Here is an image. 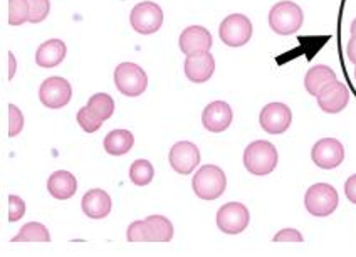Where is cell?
Listing matches in <instances>:
<instances>
[{"label":"cell","mask_w":356,"mask_h":257,"mask_svg":"<svg viewBox=\"0 0 356 257\" xmlns=\"http://www.w3.org/2000/svg\"><path fill=\"white\" fill-rule=\"evenodd\" d=\"M355 79H356V67H355Z\"/></svg>","instance_id":"obj_37"},{"label":"cell","mask_w":356,"mask_h":257,"mask_svg":"<svg viewBox=\"0 0 356 257\" xmlns=\"http://www.w3.org/2000/svg\"><path fill=\"white\" fill-rule=\"evenodd\" d=\"M115 86L121 94L128 98H136L147 91L148 76L138 64L121 63L115 69Z\"/></svg>","instance_id":"obj_5"},{"label":"cell","mask_w":356,"mask_h":257,"mask_svg":"<svg viewBox=\"0 0 356 257\" xmlns=\"http://www.w3.org/2000/svg\"><path fill=\"white\" fill-rule=\"evenodd\" d=\"M350 31H351V35H356V19L353 22H351V27H350Z\"/></svg>","instance_id":"obj_36"},{"label":"cell","mask_w":356,"mask_h":257,"mask_svg":"<svg viewBox=\"0 0 356 257\" xmlns=\"http://www.w3.org/2000/svg\"><path fill=\"white\" fill-rule=\"evenodd\" d=\"M29 22V3L27 0H9V24L22 26Z\"/></svg>","instance_id":"obj_26"},{"label":"cell","mask_w":356,"mask_h":257,"mask_svg":"<svg viewBox=\"0 0 356 257\" xmlns=\"http://www.w3.org/2000/svg\"><path fill=\"white\" fill-rule=\"evenodd\" d=\"M345 195L351 204L356 206V174L351 175L345 182Z\"/></svg>","instance_id":"obj_33"},{"label":"cell","mask_w":356,"mask_h":257,"mask_svg":"<svg viewBox=\"0 0 356 257\" xmlns=\"http://www.w3.org/2000/svg\"><path fill=\"white\" fill-rule=\"evenodd\" d=\"M76 119H78V124L83 128V131H86V133H96L104 123L103 119L98 118V116L92 113L88 106L81 108L78 111V116H76Z\"/></svg>","instance_id":"obj_27"},{"label":"cell","mask_w":356,"mask_h":257,"mask_svg":"<svg viewBox=\"0 0 356 257\" xmlns=\"http://www.w3.org/2000/svg\"><path fill=\"white\" fill-rule=\"evenodd\" d=\"M346 54H348V59H350V61L356 66V35H351V39L348 41Z\"/></svg>","instance_id":"obj_34"},{"label":"cell","mask_w":356,"mask_h":257,"mask_svg":"<svg viewBox=\"0 0 356 257\" xmlns=\"http://www.w3.org/2000/svg\"><path fill=\"white\" fill-rule=\"evenodd\" d=\"M81 208H83L84 215H88L89 219H104V217L111 214V197H109L108 192L101 190V188H91V190H88L83 195Z\"/></svg>","instance_id":"obj_17"},{"label":"cell","mask_w":356,"mask_h":257,"mask_svg":"<svg viewBox=\"0 0 356 257\" xmlns=\"http://www.w3.org/2000/svg\"><path fill=\"white\" fill-rule=\"evenodd\" d=\"M232 108L225 101H213L205 106L202 113V124L210 133H222L232 124Z\"/></svg>","instance_id":"obj_15"},{"label":"cell","mask_w":356,"mask_h":257,"mask_svg":"<svg viewBox=\"0 0 356 257\" xmlns=\"http://www.w3.org/2000/svg\"><path fill=\"white\" fill-rule=\"evenodd\" d=\"M305 14L298 3L291 0H282L273 6L269 12V27L279 35H291L302 27Z\"/></svg>","instance_id":"obj_3"},{"label":"cell","mask_w":356,"mask_h":257,"mask_svg":"<svg viewBox=\"0 0 356 257\" xmlns=\"http://www.w3.org/2000/svg\"><path fill=\"white\" fill-rule=\"evenodd\" d=\"M128 242H148V232L145 220H135L129 224L127 231Z\"/></svg>","instance_id":"obj_29"},{"label":"cell","mask_w":356,"mask_h":257,"mask_svg":"<svg viewBox=\"0 0 356 257\" xmlns=\"http://www.w3.org/2000/svg\"><path fill=\"white\" fill-rule=\"evenodd\" d=\"M129 24L141 35L155 34L163 26V10L155 2H149V0L141 2L133 7L129 14Z\"/></svg>","instance_id":"obj_7"},{"label":"cell","mask_w":356,"mask_h":257,"mask_svg":"<svg viewBox=\"0 0 356 257\" xmlns=\"http://www.w3.org/2000/svg\"><path fill=\"white\" fill-rule=\"evenodd\" d=\"M170 167L180 175H190L200 163V150L192 142H178L170 148Z\"/></svg>","instance_id":"obj_12"},{"label":"cell","mask_w":356,"mask_h":257,"mask_svg":"<svg viewBox=\"0 0 356 257\" xmlns=\"http://www.w3.org/2000/svg\"><path fill=\"white\" fill-rule=\"evenodd\" d=\"M88 108L92 111L98 118L106 122L115 113V99L106 93H96L88 99Z\"/></svg>","instance_id":"obj_24"},{"label":"cell","mask_w":356,"mask_h":257,"mask_svg":"<svg viewBox=\"0 0 356 257\" xmlns=\"http://www.w3.org/2000/svg\"><path fill=\"white\" fill-rule=\"evenodd\" d=\"M305 240V237L296 229H282V231H279L276 235H274L273 242H302Z\"/></svg>","instance_id":"obj_32"},{"label":"cell","mask_w":356,"mask_h":257,"mask_svg":"<svg viewBox=\"0 0 356 257\" xmlns=\"http://www.w3.org/2000/svg\"><path fill=\"white\" fill-rule=\"evenodd\" d=\"M192 188L200 200H217L227 188V176L217 165H204L193 175Z\"/></svg>","instance_id":"obj_2"},{"label":"cell","mask_w":356,"mask_h":257,"mask_svg":"<svg viewBox=\"0 0 356 257\" xmlns=\"http://www.w3.org/2000/svg\"><path fill=\"white\" fill-rule=\"evenodd\" d=\"M250 214L249 208L241 202H229L222 206L217 212V227L224 234L236 235L249 227Z\"/></svg>","instance_id":"obj_8"},{"label":"cell","mask_w":356,"mask_h":257,"mask_svg":"<svg viewBox=\"0 0 356 257\" xmlns=\"http://www.w3.org/2000/svg\"><path fill=\"white\" fill-rule=\"evenodd\" d=\"M338 81L337 72L331 69L330 66L325 64H318V66L309 67V71L305 76V88L311 96H318L326 88L327 84Z\"/></svg>","instance_id":"obj_20"},{"label":"cell","mask_w":356,"mask_h":257,"mask_svg":"<svg viewBox=\"0 0 356 257\" xmlns=\"http://www.w3.org/2000/svg\"><path fill=\"white\" fill-rule=\"evenodd\" d=\"M47 190L56 200H70L78 192V180L71 172L58 170L47 179Z\"/></svg>","instance_id":"obj_18"},{"label":"cell","mask_w":356,"mask_h":257,"mask_svg":"<svg viewBox=\"0 0 356 257\" xmlns=\"http://www.w3.org/2000/svg\"><path fill=\"white\" fill-rule=\"evenodd\" d=\"M7 59H9V76H7V79H10L14 78V74H15V71H17V61H15V56H14V52H7Z\"/></svg>","instance_id":"obj_35"},{"label":"cell","mask_w":356,"mask_h":257,"mask_svg":"<svg viewBox=\"0 0 356 257\" xmlns=\"http://www.w3.org/2000/svg\"><path fill=\"white\" fill-rule=\"evenodd\" d=\"M10 242H51V234L44 224L29 222L20 229L19 234Z\"/></svg>","instance_id":"obj_23"},{"label":"cell","mask_w":356,"mask_h":257,"mask_svg":"<svg viewBox=\"0 0 356 257\" xmlns=\"http://www.w3.org/2000/svg\"><path fill=\"white\" fill-rule=\"evenodd\" d=\"M184 69L188 81L197 84L207 83L213 76V71H216V59H213V56L210 52L190 56V58L185 59Z\"/></svg>","instance_id":"obj_16"},{"label":"cell","mask_w":356,"mask_h":257,"mask_svg":"<svg viewBox=\"0 0 356 257\" xmlns=\"http://www.w3.org/2000/svg\"><path fill=\"white\" fill-rule=\"evenodd\" d=\"M24 128V115L15 104H9V136L14 138Z\"/></svg>","instance_id":"obj_30"},{"label":"cell","mask_w":356,"mask_h":257,"mask_svg":"<svg viewBox=\"0 0 356 257\" xmlns=\"http://www.w3.org/2000/svg\"><path fill=\"white\" fill-rule=\"evenodd\" d=\"M279 155L276 147L266 140H256L244 150V167L250 175L266 176L276 170Z\"/></svg>","instance_id":"obj_1"},{"label":"cell","mask_w":356,"mask_h":257,"mask_svg":"<svg viewBox=\"0 0 356 257\" xmlns=\"http://www.w3.org/2000/svg\"><path fill=\"white\" fill-rule=\"evenodd\" d=\"M153 176H155V168L148 160H135L129 167V180L136 187H145L152 183Z\"/></svg>","instance_id":"obj_25"},{"label":"cell","mask_w":356,"mask_h":257,"mask_svg":"<svg viewBox=\"0 0 356 257\" xmlns=\"http://www.w3.org/2000/svg\"><path fill=\"white\" fill-rule=\"evenodd\" d=\"M66 52L67 47L64 41L51 39V41H46L39 46L38 52H35V63H38L39 67H44V69H52V67L59 66L64 61Z\"/></svg>","instance_id":"obj_19"},{"label":"cell","mask_w":356,"mask_h":257,"mask_svg":"<svg viewBox=\"0 0 356 257\" xmlns=\"http://www.w3.org/2000/svg\"><path fill=\"white\" fill-rule=\"evenodd\" d=\"M311 160L323 170H333L345 160V147L337 138H321L311 148Z\"/></svg>","instance_id":"obj_11"},{"label":"cell","mask_w":356,"mask_h":257,"mask_svg":"<svg viewBox=\"0 0 356 257\" xmlns=\"http://www.w3.org/2000/svg\"><path fill=\"white\" fill-rule=\"evenodd\" d=\"M218 35L225 46L242 47L252 38V22L244 14H230L218 27Z\"/></svg>","instance_id":"obj_6"},{"label":"cell","mask_w":356,"mask_h":257,"mask_svg":"<svg viewBox=\"0 0 356 257\" xmlns=\"http://www.w3.org/2000/svg\"><path fill=\"white\" fill-rule=\"evenodd\" d=\"M148 242H170L173 239V224L163 215H148L145 219Z\"/></svg>","instance_id":"obj_22"},{"label":"cell","mask_w":356,"mask_h":257,"mask_svg":"<svg viewBox=\"0 0 356 257\" xmlns=\"http://www.w3.org/2000/svg\"><path fill=\"white\" fill-rule=\"evenodd\" d=\"M339 195L330 183H314L306 190L305 207L311 215L327 217L338 208Z\"/></svg>","instance_id":"obj_4"},{"label":"cell","mask_w":356,"mask_h":257,"mask_svg":"<svg viewBox=\"0 0 356 257\" xmlns=\"http://www.w3.org/2000/svg\"><path fill=\"white\" fill-rule=\"evenodd\" d=\"M29 3V22L39 24L49 15L51 2L49 0H27Z\"/></svg>","instance_id":"obj_28"},{"label":"cell","mask_w":356,"mask_h":257,"mask_svg":"<svg viewBox=\"0 0 356 257\" xmlns=\"http://www.w3.org/2000/svg\"><path fill=\"white\" fill-rule=\"evenodd\" d=\"M212 34L202 26H190L180 34L178 39V46L180 51L184 52L187 58L190 56H198L204 54V52H210L212 49Z\"/></svg>","instance_id":"obj_13"},{"label":"cell","mask_w":356,"mask_h":257,"mask_svg":"<svg viewBox=\"0 0 356 257\" xmlns=\"http://www.w3.org/2000/svg\"><path fill=\"white\" fill-rule=\"evenodd\" d=\"M259 123L262 130L269 135H282L289 130L293 123L291 108L284 103H269L262 108L259 115Z\"/></svg>","instance_id":"obj_10"},{"label":"cell","mask_w":356,"mask_h":257,"mask_svg":"<svg viewBox=\"0 0 356 257\" xmlns=\"http://www.w3.org/2000/svg\"><path fill=\"white\" fill-rule=\"evenodd\" d=\"M26 215V202L17 195H9V222H17Z\"/></svg>","instance_id":"obj_31"},{"label":"cell","mask_w":356,"mask_h":257,"mask_svg":"<svg viewBox=\"0 0 356 257\" xmlns=\"http://www.w3.org/2000/svg\"><path fill=\"white\" fill-rule=\"evenodd\" d=\"M72 98V88L67 79L60 76H52L40 84L39 99L40 103L51 110H60L67 106Z\"/></svg>","instance_id":"obj_9"},{"label":"cell","mask_w":356,"mask_h":257,"mask_svg":"<svg viewBox=\"0 0 356 257\" xmlns=\"http://www.w3.org/2000/svg\"><path fill=\"white\" fill-rule=\"evenodd\" d=\"M316 99L318 106L321 108L325 113H341V111L348 106V101H350V90H348L346 84L334 81L327 84L326 88H323V91L316 96Z\"/></svg>","instance_id":"obj_14"},{"label":"cell","mask_w":356,"mask_h":257,"mask_svg":"<svg viewBox=\"0 0 356 257\" xmlns=\"http://www.w3.org/2000/svg\"><path fill=\"white\" fill-rule=\"evenodd\" d=\"M104 150L113 156H123L131 151L135 136L128 130H113L104 136Z\"/></svg>","instance_id":"obj_21"}]
</instances>
